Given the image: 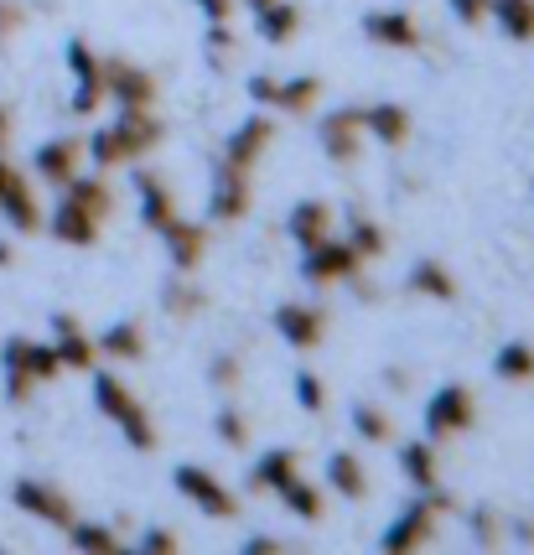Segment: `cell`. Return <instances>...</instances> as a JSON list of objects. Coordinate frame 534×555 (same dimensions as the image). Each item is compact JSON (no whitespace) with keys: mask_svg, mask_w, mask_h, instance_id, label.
Segmentation results:
<instances>
[{"mask_svg":"<svg viewBox=\"0 0 534 555\" xmlns=\"http://www.w3.org/2000/svg\"><path fill=\"white\" fill-rule=\"evenodd\" d=\"M255 26H260V37H265L270 48H286L296 42V31H301V11H296L291 0H270L255 11Z\"/></svg>","mask_w":534,"mask_h":555,"instance_id":"4316f807","label":"cell"},{"mask_svg":"<svg viewBox=\"0 0 534 555\" xmlns=\"http://www.w3.org/2000/svg\"><path fill=\"white\" fill-rule=\"evenodd\" d=\"M530 197H534V182H530Z\"/></svg>","mask_w":534,"mask_h":555,"instance_id":"680465c9","label":"cell"},{"mask_svg":"<svg viewBox=\"0 0 534 555\" xmlns=\"http://www.w3.org/2000/svg\"><path fill=\"white\" fill-rule=\"evenodd\" d=\"M239 551H244V555H275V551H286V545H281L275 534H249Z\"/></svg>","mask_w":534,"mask_h":555,"instance_id":"816d5d0a","label":"cell"},{"mask_svg":"<svg viewBox=\"0 0 534 555\" xmlns=\"http://www.w3.org/2000/svg\"><path fill=\"white\" fill-rule=\"evenodd\" d=\"M446 508H452V499H446V493H437V488H420V499L394 514V525L385 530V540H379V545H385V551H394V555L426 551Z\"/></svg>","mask_w":534,"mask_h":555,"instance_id":"3957f363","label":"cell"},{"mask_svg":"<svg viewBox=\"0 0 534 555\" xmlns=\"http://www.w3.org/2000/svg\"><path fill=\"white\" fill-rule=\"evenodd\" d=\"M509 534H513V540H524V545H534V525H530V519H513Z\"/></svg>","mask_w":534,"mask_h":555,"instance_id":"f5cc1de1","label":"cell"},{"mask_svg":"<svg viewBox=\"0 0 534 555\" xmlns=\"http://www.w3.org/2000/svg\"><path fill=\"white\" fill-rule=\"evenodd\" d=\"M286 229H291V240L307 249V244L333 234V208H327L322 197H301V203L291 208V218H286Z\"/></svg>","mask_w":534,"mask_h":555,"instance_id":"603a6c76","label":"cell"},{"mask_svg":"<svg viewBox=\"0 0 534 555\" xmlns=\"http://www.w3.org/2000/svg\"><path fill=\"white\" fill-rule=\"evenodd\" d=\"M141 551H151V555H171V551H177V530H167V525H151V530L141 534Z\"/></svg>","mask_w":534,"mask_h":555,"instance_id":"c3c4849f","label":"cell"},{"mask_svg":"<svg viewBox=\"0 0 534 555\" xmlns=\"http://www.w3.org/2000/svg\"><path fill=\"white\" fill-rule=\"evenodd\" d=\"M135 197H141V223L146 229H167L171 218H177V197H171V188L161 182V177H151V171H135Z\"/></svg>","mask_w":534,"mask_h":555,"instance_id":"ffe728a7","label":"cell"},{"mask_svg":"<svg viewBox=\"0 0 534 555\" xmlns=\"http://www.w3.org/2000/svg\"><path fill=\"white\" fill-rule=\"evenodd\" d=\"M52 353H57L63 369H74V374H94V363H99L94 338H89V333L78 327V317H68V312L52 317Z\"/></svg>","mask_w":534,"mask_h":555,"instance_id":"4fadbf2b","label":"cell"},{"mask_svg":"<svg viewBox=\"0 0 534 555\" xmlns=\"http://www.w3.org/2000/svg\"><path fill=\"white\" fill-rule=\"evenodd\" d=\"M0 369L5 374H26L31 385H52L63 374V363L52 353V343H31V338H5L0 343Z\"/></svg>","mask_w":534,"mask_h":555,"instance_id":"30bf717a","label":"cell"},{"mask_svg":"<svg viewBox=\"0 0 534 555\" xmlns=\"http://www.w3.org/2000/svg\"><path fill=\"white\" fill-rule=\"evenodd\" d=\"M353 431L364 436V441H374V447H385L389 436H394V421H389L379 405H368V400H359L353 405Z\"/></svg>","mask_w":534,"mask_h":555,"instance_id":"d590c367","label":"cell"},{"mask_svg":"<svg viewBox=\"0 0 534 555\" xmlns=\"http://www.w3.org/2000/svg\"><path fill=\"white\" fill-rule=\"evenodd\" d=\"M11 504L22 508V514H31V519L52 525V530H68L78 519L74 499L57 483H48V478H16V483H11Z\"/></svg>","mask_w":534,"mask_h":555,"instance_id":"8992f818","label":"cell"},{"mask_svg":"<svg viewBox=\"0 0 534 555\" xmlns=\"http://www.w3.org/2000/svg\"><path fill=\"white\" fill-rule=\"evenodd\" d=\"M244 94L255 99V104H265V109H275V104H281V78H270V73H255V78L244 83Z\"/></svg>","mask_w":534,"mask_h":555,"instance_id":"f6af8a7d","label":"cell"},{"mask_svg":"<svg viewBox=\"0 0 534 555\" xmlns=\"http://www.w3.org/2000/svg\"><path fill=\"white\" fill-rule=\"evenodd\" d=\"M467 530H472V540H478L483 551H498V545H504V525H498V514H493V508H472Z\"/></svg>","mask_w":534,"mask_h":555,"instance_id":"60d3db41","label":"cell"},{"mask_svg":"<svg viewBox=\"0 0 534 555\" xmlns=\"http://www.w3.org/2000/svg\"><path fill=\"white\" fill-rule=\"evenodd\" d=\"M239 374H244V369H239V359H234V353H219V359L208 363V385H213V389H234V385H239Z\"/></svg>","mask_w":534,"mask_h":555,"instance_id":"ee69618b","label":"cell"},{"mask_svg":"<svg viewBox=\"0 0 534 555\" xmlns=\"http://www.w3.org/2000/svg\"><path fill=\"white\" fill-rule=\"evenodd\" d=\"M327 488H333L338 499H348V504L368 499V473H364V462L353 457V452H333V457H327Z\"/></svg>","mask_w":534,"mask_h":555,"instance_id":"484cf974","label":"cell"},{"mask_svg":"<svg viewBox=\"0 0 534 555\" xmlns=\"http://www.w3.org/2000/svg\"><path fill=\"white\" fill-rule=\"evenodd\" d=\"M291 478H301V457H296L291 447H270V452H260V457H255V467H249V483H255V493H281Z\"/></svg>","mask_w":534,"mask_h":555,"instance_id":"d6986e66","label":"cell"},{"mask_svg":"<svg viewBox=\"0 0 534 555\" xmlns=\"http://www.w3.org/2000/svg\"><path fill=\"white\" fill-rule=\"evenodd\" d=\"M405 291L411 296H426V301H457V281L441 260H415L411 275H405Z\"/></svg>","mask_w":534,"mask_h":555,"instance_id":"d4e9b609","label":"cell"},{"mask_svg":"<svg viewBox=\"0 0 534 555\" xmlns=\"http://www.w3.org/2000/svg\"><path fill=\"white\" fill-rule=\"evenodd\" d=\"M208 22H234V0H193Z\"/></svg>","mask_w":534,"mask_h":555,"instance_id":"f907efd6","label":"cell"},{"mask_svg":"<svg viewBox=\"0 0 534 555\" xmlns=\"http://www.w3.org/2000/svg\"><path fill=\"white\" fill-rule=\"evenodd\" d=\"M161 244H167L171 270L193 275V270L203 266V249H208V229H203V223H193V218H171L167 229H161Z\"/></svg>","mask_w":534,"mask_h":555,"instance_id":"e0dca14e","label":"cell"},{"mask_svg":"<svg viewBox=\"0 0 534 555\" xmlns=\"http://www.w3.org/2000/svg\"><path fill=\"white\" fill-rule=\"evenodd\" d=\"M63 197H68V203H78L83 214H94L99 223H104V218H109V208H115L109 188H104L99 177H83V171H74V177L63 182Z\"/></svg>","mask_w":534,"mask_h":555,"instance_id":"1f68e13d","label":"cell"},{"mask_svg":"<svg viewBox=\"0 0 534 555\" xmlns=\"http://www.w3.org/2000/svg\"><path fill=\"white\" fill-rule=\"evenodd\" d=\"M78 162H83V141L78 135H52V141H42L31 151V177L48 182V188H63L78 171Z\"/></svg>","mask_w":534,"mask_h":555,"instance_id":"7c38bea8","label":"cell"},{"mask_svg":"<svg viewBox=\"0 0 534 555\" xmlns=\"http://www.w3.org/2000/svg\"><path fill=\"white\" fill-rule=\"evenodd\" d=\"M364 135L379 145H405L411 135V109H400V104H368L364 109Z\"/></svg>","mask_w":534,"mask_h":555,"instance_id":"cb8c5ba5","label":"cell"},{"mask_svg":"<svg viewBox=\"0 0 534 555\" xmlns=\"http://www.w3.org/2000/svg\"><path fill=\"white\" fill-rule=\"evenodd\" d=\"M203 48H208V63H213V68H223V63L239 52V37H234V26H229V22H208Z\"/></svg>","mask_w":534,"mask_h":555,"instance_id":"74e56055","label":"cell"},{"mask_svg":"<svg viewBox=\"0 0 534 555\" xmlns=\"http://www.w3.org/2000/svg\"><path fill=\"white\" fill-rule=\"evenodd\" d=\"M213 426H219L223 447H234V452H239V447H249V426H244L239 411H219V421H213Z\"/></svg>","mask_w":534,"mask_h":555,"instance_id":"7bdbcfd3","label":"cell"},{"mask_svg":"<svg viewBox=\"0 0 534 555\" xmlns=\"http://www.w3.org/2000/svg\"><path fill=\"white\" fill-rule=\"evenodd\" d=\"M171 483H177V493H182V499H187L193 508H203L208 519H234V514H239V499H234V488H223L213 467L182 462V467L171 473Z\"/></svg>","mask_w":534,"mask_h":555,"instance_id":"277c9868","label":"cell"},{"mask_svg":"<svg viewBox=\"0 0 534 555\" xmlns=\"http://www.w3.org/2000/svg\"><path fill=\"white\" fill-rule=\"evenodd\" d=\"M99 104H104V83L99 78H89V83H74V99H68V115H78V120H89Z\"/></svg>","mask_w":534,"mask_h":555,"instance_id":"b9f144b4","label":"cell"},{"mask_svg":"<svg viewBox=\"0 0 534 555\" xmlns=\"http://www.w3.org/2000/svg\"><path fill=\"white\" fill-rule=\"evenodd\" d=\"M316 99H322V78L316 73H296V78H281V104L286 115H312Z\"/></svg>","mask_w":534,"mask_h":555,"instance_id":"836d02e7","label":"cell"},{"mask_svg":"<svg viewBox=\"0 0 534 555\" xmlns=\"http://www.w3.org/2000/svg\"><path fill=\"white\" fill-rule=\"evenodd\" d=\"M104 359L115 363H135L141 353H146V333H141V322H115V327H104L94 343Z\"/></svg>","mask_w":534,"mask_h":555,"instance_id":"f546056e","label":"cell"},{"mask_svg":"<svg viewBox=\"0 0 534 555\" xmlns=\"http://www.w3.org/2000/svg\"><path fill=\"white\" fill-rule=\"evenodd\" d=\"M364 37L385 52H415L420 48V26H415L411 11H368Z\"/></svg>","mask_w":534,"mask_h":555,"instance_id":"9a60e30c","label":"cell"},{"mask_svg":"<svg viewBox=\"0 0 534 555\" xmlns=\"http://www.w3.org/2000/svg\"><path fill=\"white\" fill-rule=\"evenodd\" d=\"M63 63H68V73H74V83H89V78H99V57H94V48H89L83 37H74V42L63 48Z\"/></svg>","mask_w":534,"mask_h":555,"instance_id":"ab89813d","label":"cell"},{"mask_svg":"<svg viewBox=\"0 0 534 555\" xmlns=\"http://www.w3.org/2000/svg\"><path fill=\"white\" fill-rule=\"evenodd\" d=\"M239 5H249V11H260V5H270V0H239Z\"/></svg>","mask_w":534,"mask_h":555,"instance_id":"6f0895ef","label":"cell"},{"mask_svg":"<svg viewBox=\"0 0 534 555\" xmlns=\"http://www.w3.org/2000/svg\"><path fill=\"white\" fill-rule=\"evenodd\" d=\"M94 405L109 415V426H120V436L135 447V452H151L156 447V426H151V411L135 400V389L115 379V374H94Z\"/></svg>","mask_w":534,"mask_h":555,"instance_id":"7a4b0ae2","label":"cell"},{"mask_svg":"<svg viewBox=\"0 0 534 555\" xmlns=\"http://www.w3.org/2000/svg\"><path fill=\"white\" fill-rule=\"evenodd\" d=\"M446 11H452L461 26H483L487 22V0H446Z\"/></svg>","mask_w":534,"mask_h":555,"instance_id":"7dc6e473","label":"cell"},{"mask_svg":"<svg viewBox=\"0 0 534 555\" xmlns=\"http://www.w3.org/2000/svg\"><path fill=\"white\" fill-rule=\"evenodd\" d=\"M275 499H281V504H286V514H291V519H301V525H312V519H322V514H327V493H322L316 483H307V478H291V483L281 488Z\"/></svg>","mask_w":534,"mask_h":555,"instance_id":"4dcf8cb0","label":"cell"},{"mask_svg":"<svg viewBox=\"0 0 534 555\" xmlns=\"http://www.w3.org/2000/svg\"><path fill=\"white\" fill-rule=\"evenodd\" d=\"M478 426V400L467 385H441L431 400H426V436L431 441H446V436H461Z\"/></svg>","mask_w":534,"mask_h":555,"instance_id":"5b68a950","label":"cell"},{"mask_svg":"<svg viewBox=\"0 0 534 555\" xmlns=\"http://www.w3.org/2000/svg\"><path fill=\"white\" fill-rule=\"evenodd\" d=\"M99 83L120 109H151L156 104V78L135 68L130 57H99Z\"/></svg>","mask_w":534,"mask_h":555,"instance_id":"ba28073f","label":"cell"},{"mask_svg":"<svg viewBox=\"0 0 534 555\" xmlns=\"http://www.w3.org/2000/svg\"><path fill=\"white\" fill-rule=\"evenodd\" d=\"M249 203H255V193H249V171H244V167H229V162H223V167L213 171L208 218H213V223H234V218L249 214Z\"/></svg>","mask_w":534,"mask_h":555,"instance_id":"8fae6325","label":"cell"},{"mask_svg":"<svg viewBox=\"0 0 534 555\" xmlns=\"http://www.w3.org/2000/svg\"><path fill=\"white\" fill-rule=\"evenodd\" d=\"M63 534H68V545H74V551H83V555H115V551H125L120 534L109 530V525H99V519H74Z\"/></svg>","mask_w":534,"mask_h":555,"instance_id":"d6a6232c","label":"cell"},{"mask_svg":"<svg viewBox=\"0 0 534 555\" xmlns=\"http://www.w3.org/2000/svg\"><path fill=\"white\" fill-rule=\"evenodd\" d=\"M493 379H504V385H530L534 379V343H524V338L498 343V353H493Z\"/></svg>","mask_w":534,"mask_h":555,"instance_id":"83f0119b","label":"cell"},{"mask_svg":"<svg viewBox=\"0 0 534 555\" xmlns=\"http://www.w3.org/2000/svg\"><path fill=\"white\" fill-rule=\"evenodd\" d=\"M42 229H48L57 244H68V249H89V244L99 240V218L83 214V208H78V203H68V197H63V203L42 218Z\"/></svg>","mask_w":534,"mask_h":555,"instance_id":"ac0fdd59","label":"cell"},{"mask_svg":"<svg viewBox=\"0 0 534 555\" xmlns=\"http://www.w3.org/2000/svg\"><path fill=\"white\" fill-rule=\"evenodd\" d=\"M316 145L333 167H353L364 151V109H327L316 120Z\"/></svg>","mask_w":534,"mask_h":555,"instance_id":"52a82bcc","label":"cell"},{"mask_svg":"<svg viewBox=\"0 0 534 555\" xmlns=\"http://www.w3.org/2000/svg\"><path fill=\"white\" fill-rule=\"evenodd\" d=\"M400 473H405L415 488H437L441 483L437 441H431V436H420V441H400Z\"/></svg>","mask_w":534,"mask_h":555,"instance_id":"7402d4cb","label":"cell"},{"mask_svg":"<svg viewBox=\"0 0 534 555\" xmlns=\"http://www.w3.org/2000/svg\"><path fill=\"white\" fill-rule=\"evenodd\" d=\"M161 301H167L171 317H193L197 307H203V291H197L193 281H187V275L177 270V281H167V291H161Z\"/></svg>","mask_w":534,"mask_h":555,"instance_id":"8d00e7d4","label":"cell"},{"mask_svg":"<svg viewBox=\"0 0 534 555\" xmlns=\"http://www.w3.org/2000/svg\"><path fill=\"white\" fill-rule=\"evenodd\" d=\"M275 333H281L286 348L312 353L316 343H322V333H327V317L316 312V307H307V301H286V307H275Z\"/></svg>","mask_w":534,"mask_h":555,"instance_id":"5bb4252c","label":"cell"},{"mask_svg":"<svg viewBox=\"0 0 534 555\" xmlns=\"http://www.w3.org/2000/svg\"><path fill=\"white\" fill-rule=\"evenodd\" d=\"M11 141V109H5V104H0V145Z\"/></svg>","mask_w":534,"mask_h":555,"instance_id":"11a10c76","label":"cell"},{"mask_svg":"<svg viewBox=\"0 0 534 555\" xmlns=\"http://www.w3.org/2000/svg\"><path fill=\"white\" fill-rule=\"evenodd\" d=\"M348 244L359 249V260L368 266V260H379V255H385V229H379L374 218L353 214V218H348Z\"/></svg>","mask_w":534,"mask_h":555,"instance_id":"e575fe53","label":"cell"},{"mask_svg":"<svg viewBox=\"0 0 534 555\" xmlns=\"http://www.w3.org/2000/svg\"><path fill=\"white\" fill-rule=\"evenodd\" d=\"M156 141H161V125H156L151 109H120V120L94 130L83 141V151L94 156L99 171H109V167H125V162H141L146 151H156Z\"/></svg>","mask_w":534,"mask_h":555,"instance_id":"6da1fadb","label":"cell"},{"mask_svg":"<svg viewBox=\"0 0 534 555\" xmlns=\"http://www.w3.org/2000/svg\"><path fill=\"white\" fill-rule=\"evenodd\" d=\"M353 270H364V260H359V249L348 240H316L301 249V275L312 281V286H338V281H348Z\"/></svg>","mask_w":534,"mask_h":555,"instance_id":"9c48e42d","label":"cell"},{"mask_svg":"<svg viewBox=\"0 0 534 555\" xmlns=\"http://www.w3.org/2000/svg\"><path fill=\"white\" fill-rule=\"evenodd\" d=\"M487 22H498L509 42H534V0H487Z\"/></svg>","mask_w":534,"mask_h":555,"instance_id":"f1b7e54d","label":"cell"},{"mask_svg":"<svg viewBox=\"0 0 534 555\" xmlns=\"http://www.w3.org/2000/svg\"><path fill=\"white\" fill-rule=\"evenodd\" d=\"M11 260H16V249H11V244H5V240H0V270H5V266H11Z\"/></svg>","mask_w":534,"mask_h":555,"instance_id":"9f6ffc18","label":"cell"},{"mask_svg":"<svg viewBox=\"0 0 534 555\" xmlns=\"http://www.w3.org/2000/svg\"><path fill=\"white\" fill-rule=\"evenodd\" d=\"M16 177H22V171H16V167H11V162H5V156H0V197H5V188H11Z\"/></svg>","mask_w":534,"mask_h":555,"instance_id":"db71d44e","label":"cell"},{"mask_svg":"<svg viewBox=\"0 0 534 555\" xmlns=\"http://www.w3.org/2000/svg\"><path fill=\"white\" fill-rule=\"evenodd\" d=\"M291 389H296V405H301L307 415H322V411H327V385L316 379L312 369H301V374L291 379Z\"/></svg>","mask_w":534,"mask_h":555,"instance_id":"f35d334b","label":"cell"},{"mask_svg":"<svg viewBox=\"0 0 534 555\" xmlns=\"http://www.w3.org/2000/svg\"><path fill=\"white\" fill-rule=\"evenodd\" d=\"M31 379H26V374H5V400H11V405H26V400H31Z\"/></svg>","mask_w":534,"mask_h":555,"instance_id":"681fc988","label":"cell"},{"mask_svg":"<svg viewBox=\"0 0 534 555\" xmlns=\"http://www.w3.org/2000/svg\"><path fill=\"white\" fill-rule=\"evenodd\" d=\"M26 26V5L22 0H0V42H11Z\"/></svg>","mask_w":534,"mask_h":555,"instance_id":"bcb514c9","label":"cell"},{"mask_svg":"<svg viewBox=\"0 0 534 555\" xmlns=\"http://www.w3.org/2000/svg\"><path fill=\"white\" fill-rule=\"evenodd\" d=\"M270 141H275V120H270V115H249L244 125H234V135H229V145H223V162L249 171L270 151Z\"/></svg>","mask_w":534,"mask_h":555,"instance_id":"2e32d148","label":"cell"},{"mask_svg":"<svg viewBox=\"0 0 534 555\" xmlns=\"http://www.w3.org/2000/svg\"><path fill=\"white\" fill-rule=\"evenodd\" d=\"M0 214H5V223H11V234H37L42 229V203H37V193L26 188V177H16L11 188H5V197H0Z\"/></svg>","mask_w":534,"mask_h":555,"instance_id":"44dd1931","label":"cell"}]
</instances>
